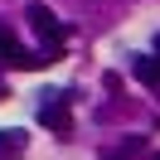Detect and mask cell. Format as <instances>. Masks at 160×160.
I'll return each instance as SVG.
<instances>
[{"instance_id":"obj_8","label":"cell","mask_w":160,"mask_h":160,"mask_svg":"<svg viewBox=\"0 0 160 160\" xmlns=\"http://www.w3.org/2000/svg\"><path fill=\"white\" fill-rule=\"evenodd\" d=\"M155 92H160V82H155Z\"/></svg>"},{"instance_id":"obj_2","label":"cell","mask_w":160,"mask_h":160,"mask_svg":"<svg viewBox=\"0 0 160 160\" xmlns=\"http://www.w3.org/2000/svg\"><path fill=\"white\" fill-rule=\"evenodd\" d=\"M0 58L10 63V68H44V63H49L44 53H24V49H20V39H15L10 29H0Z\"/></svg>"},{"instance_id":"obj_4","label":"cell","mask_w":160,"mask_h":160,"mask_svg":"<svg viewBox=\"0 0 160 160\" xmlns=\"http://www.w3.org/2000/svg\"><path fill=\"white\" fill-rule=\"evenodd\" d=\"M24 146H29V136H24L20 126H5V131H0V160H20Z\"/></svg>"},{"instance_id":"obj_6","label":"cell","mask_w":160,"mask_h":160,"mask_svg":"<svg viewBox=\"0 0 160 160\" xmlns=\"http://www.w3.org/2000/svg\"><path fill=\"white\" fill-rule=\"evenodd\" d=\"M155 53H160V34H155Z\"/></svg>"},{"instance_id":"obj_5","label":"cell","mask_w":160,"mask_h":160,"mask_svg":"<svg viewBox=\"0 0 160 160\" xmlns=\"http://www.w3.org/2000/svg\"><path fill=\"white\" fill-rule=\"evenodd\" d=\"M131 73H136L141 82L155 88V82H160V58H136V63H131Z\"/></svg>"},{"instance_id":"obj_7","label":"cell","mask_w":160,"mask_h":160,"mask_svg":"<svg viewBox=\"0 0 160 160\" xmlns=\"http://www.w3.org/2000/svg\"><path fill=\"white\" fill-rule=\"evenodd\" d=\"M0 97H5V88H0Z\"/></svg>"},{"instance_id":"obj_1","label":"cell","mask_w":160,"mask_h":160,"mask_svg":"<svg viewBox=\"0 0 160 160\" xmlns=\"http://www.w3.org/2000/svg\"><path fill=\"white\" fill-rule=\"evenodd\" d=\"M29 24H34V34L44 39V58L63 53V24H58V15H53L49 5H29Z\"/></svg>"},{"instance_id":"obj_9","label":"cell","mask_w":160,"mask_h":160,"mask_svg":"<svg viewBox=\"0 0 160 160\" xmlns=\"http://www.w3.org/2000/svg\"><path fill=\"white\" fill-rule=\"evenodd\" d=\"M155 160H160V155H155Z\"/></svg>"},{"instance_id":"obj_3","label":"cell","mask_w":160,"mask_h":160,"mask_svg":"<svg viewBox=\"0 0 160 160\" xmlns=\"http://www.w3.org/2000/svg\"><path fill=\"white\" fill-rule=\"evenodd\" d=\"M39 121H44L49 131H68V126H73V117H68V102H63V92H44Z\"/></svg>"}]
</instances>
